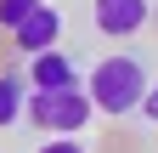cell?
<instances>
[{
	"label": "cell",
	"mask_w": 158,
	"mask_h": 153,
	"mask_svg": "<svg viewBox=\"0 0 158 153\" xmlns=\"http://www.w3.org/2000/svg\"><path fill=\"white\" fill-rule=\"evenodd\" d=\"M28 108V74H0V130H11Z\"/></svg>",
	"instance_id": "cell-6"
},
{
	"label": "cell",
	"mask_w": 158,
	"mask_h": 153,
	"mask_svg": "<svg viewBox=\"0 0 158 153\" xmlns=\"http://www.w3.org/2000/svg\"><path fill=\"white\" fill-rule=\"evenodd\" d=\"M40 6V0H0V28H6V34H17V28H23V17Z\"/></svg>",
	"instance_id": "cell-7"
},
{
	"label": "cell",
	"mask_w": 158,
	"mask_h": 153,
	"mask_svg": "<svg viewBox=\"0 0 158 153\" xmlns=\"http://www.w3.org/2000/svg\"><path fill=\"white\" fill-rule=\"evenodd\" d=\"M23 113L34 119V130H51V136H73V130H85V125H90L96 102H90V91H85V85H68V91H34Z\"/></svg>",
	"instance_id": "cell-2"
},
{
	"label": "cell",
	"mask_w": 158,
	"mask_h": 153,
	"mask_svg": "<svg viewBox=\"0 0 158 153\" xmlns=\"http://www.w3.org/2000/svg\"><path fill=\"white\" fill-rule=\"evenodd\" d=\"M147 85H152V74H147V63H141V57H130V51L102 57V63L90 68V80H85V91H90L96 113H107V119H124V113H135V108L147 102Z\"/></svg>",
	"instance_id": "cell-1"
},
{
	"label": "cell",
	"mask_w": 158,
	"mask_h": 153,
	"mask_svg": "<svg viewBox=\"0 0 158 153\" xmlns=\"http://www.w3.org/2000/svg\"><path fill=\"white\" fill-rule=\"evenodd\" d=\"M28 85L34 91H68V85H79V74H73V63H68V51H40V57H28Z\"/></svg>",
	"instance_id": "cell-5"
},
{
	"label": "cell",
	"mask_w": 158,
	"mask_h": 153,
	"mask_svg": "<svg viewBox=\"0 0 158 153\" xmlns=\"http://www.w3.org/2000/svg\"><path fill=\"white\" fill-rule=\"evenodd\" d=\"M90 17H96V28H102L107 40H124V34H141L147 28L152 6H147V0H96Z\"/></svg>",
	"instance_id": "cell-3"
},
{
	"label": "cell",
	"mask_w": 158,
	"mask_h": 153,
	"mask_svg": "<svg viewBox=\"0 0 158 153\" xmlns=\"http://www.w3.org/2000/svg\"><path fill=\"white\" fill-rule=\"evenodd\" d=\"M141 113H147V119H158V80L147 85V102H141Z\"/></svg>",
	"instance_id": "cell-9"
},
{
	"label": "cell",
	"mask_w": 158,
	"mask_h": 153,
	"mask_svg": "<svg viewBox=\"0 0 158 153\" xmlns=\"http://www.w3.org/2000/svg\"><path fill=\"white\" fill-rule=\"evenodd\" d=\"M40 153H85V142H79V136H45Z\"/></svg>",
	"instance_id": "cell-8"
},
{
	"label": "cell",
	"mask_w": 158,
	"mask_h": 153,
	"mask_svg": "<svg viewBox=\"0 0 158 153\" xmlns=\"http://www.w3.org/2000/svg\"><path fill=\"white\" fill-rule=\"evenodd\" d=\"M56 40H62V11H56V6H45V0H40V6L23 17V28L11 34V46L23 51V57H40V51H51Z\"/></svg>",
	"instance_id": "cell-4"
}]
</instances>
